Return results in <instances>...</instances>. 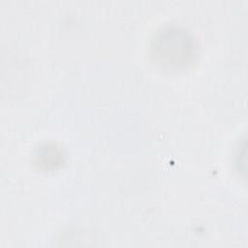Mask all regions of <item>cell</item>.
Here are the masks:
<instances>
[{"label": "cell", "mask_w": 248, "mask_h": 248, "mask_svg": "<svg viewBox=\"0 0 248 248\" xmlns=\"http://www.w3.org/2000/svg\"><path fill=\"white\" fill-rule=\"evenodd\" d=\"M62 150L55 144H45L37 150L35 154V163L45 169L55 168L63 162Z\"/></svg>", "instance_id": "obj_2"}, {"label": "cell", "mask_w": 248, "mask_h": 248, "mask_svg": "<svg viewBox=\"0 0 248 248\" xmlns=\"http://www.w3.org/2000/svg\"><path fill=\"white\" fill-rule=\"evenodd\" d=\"M150 55L153 61L163 68H185L193 62L196 55L195 40L183 28L162 27L151 40Z\"/></svg>", "instance_id": "obj_1"}]
</instances>
